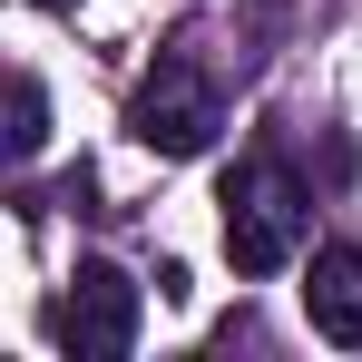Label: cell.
Returning a JSON list of instances; mask_svg holds the SVG:
<instances>
[{
	"label": "cell",
	"instance_id": "obj_1",
	"mask_svg": "<svg viewBox=\"0 0 362 362\" xmlns=\"http://www.w3.org/2000/svg\"><path fill=\"white\" fill-rule=\"evenodd\" d=\"M255 59H264V49L245 40L235 20H186L177 40L157 49V69L137 78V98H127L137 147H157V157H206L216 127H226V88H245Z\"/></svg>",
	"mask_w": 362,
	"mask_h": 362
},
{
	"label": "cell",
	"instance_id": "obj_2",
	"mask_svg": "<svg viewBox=\"0 0 362 362\" xmlns=\"http://www.w3.org/2000/svg\"><path fill=\"white\" fill-rule=\"evenodd\" d=\"M226 255H235V274H284L313 235V186L284 167V157H235L226 167Z\"/></svg>",
	"mask_w": 362,
	"mask_h": 362
},
{
	"label": "cell",
	"instance_id": "obj_3",
	"mask_svg": "<svg viewBox=\"0 0 362 362\" xmlns=\"http://www.w3.org/2000/svg\"><path fill=\"white\" fill-rule=\"evenodd\" d=\"M49 333H59L78 362H118L127 343H137V284H127L118 264L78 255V274H69L59 303H49Z\"/></svg>",
	"mask_w": 362,
	"mask_h": 362
},
{
	"label": "cell",
	"instance_id": "obj_4",
	"mask_svg": "<svg viewBox=\"0 0 362 362\" xmlns=\"http://www.w3.org/2000/svg\"><path fill=\"white\" fill-rule=\"evenodd\" d=\"M303 323L323 343H362V245H313V264H303Z\"/></svg>",
	"mask_w": 362,
	"mask_h": 362
},
{
	"label": "cell",
	"instance_id": "obj_5",
	"mask_svg": "<svg viewBox=\"0 0 362 362\" xmlns=\"http://www.w3.org/2000/svg\"><path fill=\"white\" fill-rule=\"evenodd\" d=\"M40 137H49V98H40V78H30V69H10V127H0L10 167H30V157H40Z\"/></svg>",
	"mask_w": 362,
	"mask_h": 362
},
{
	"label": "cell",
	"instance_id": "obj_6",
	"mask_svg": "<svg viewBox=\"0 0 362 362\" xmlns=\"http://www.w3.org/2000/svg\"><path fill=\"white\" fill-rule=\"evenodd\" d=\"M40 10H69V0H40Z\"/></svg>",
	"mask_w": 362,
	"mask_h": 362
}]
</instances>
